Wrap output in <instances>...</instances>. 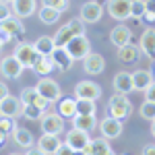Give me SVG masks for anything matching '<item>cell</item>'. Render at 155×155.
<instances>
[{
    "label": "cell",
    "instance_id": "d590c367",
    "mask_svg": "<svg viewBox=\"0 0 155 155\" xmlns=\"http://www.w3.org/2000/svg\"><path fill=\"white\" fill-rule=\"evenodd\" d=\"M68 27H71V31L74 33V35H85V23L77 17V19H72V21H68Z\"/></svg>",
    "mask_w": 155,
    "mask_h": 155
},
{
    "label": "cell",
    "instance_id": "f546056e",
    "mask_svg": "<svg viewBox=\"0 0 155 155\" xmlns=\"http://www.w3.org/2000/svg\"><path fill=\"white\" fill-rule=\"evenodd\" d=\"M60 19V11L56 8H50V6H41L39 8V21L46 25H54Z\"/></svg>",
    "mask_w": 155,
    "mask_h": 155
},
{
    "label": "cell",
    "instance_id": "f6af8a7d",
    "mask_svg": "<svg viewBox=\"0 0 155 155\" xmlns=\"http://www.w3.org/2000/svg\"><path fill=\"white\" fill-rule=\"evenodd\" d=\"M6 95H8V87L6 83H0V99H4Z\"/></svg>",
    "mask_w": 155,
    "mask_h": 155
},
{
    "label": "cell",
    "instance_id": "5b68a950",
    "mask_svg": "<svg viewBox=\"0 0 155 155\" xmlns=\"http://www.w3.org/2000/svg\"><path fill=\"white\" fill-rule=\"evenodd\" d=\"M130 4H132V0H107L106 8L112 19L126 21V19H130Z\"/></svg>",
    "mask_w": 155,
    "mask_h": 155
},
{
    "label": "cell",
    "instance_id": "11a10c76",
    "mask_svg": "<svg viewBox=\"0 0 155 155\" xmlns=\"http://www.w3.org/2000/svg\"><path fill=\"white\" fill-rule=\"evenodd\" d=\"M0 48H2V44H0Z\"/></svg>",
    "mask_w": 155,
    "mask_h": 155
},
{
    "label": "cell",
    "instance_id": "4316f807",
    "mask_svg": "<svg viewBox=\"0 0 155 155\" xmlns=\"http://www.w3.org/2000/svg\"><path fill=\"white\" fill-rule=\"evenodd\" d=\"M12 139H15V143L19 145V147H23V149L33 147V132L29 130V128H19V126H15Z\"/></svg>",
    "mask_w": 155,
    "mask_h": 155
},
{
    "label": "cell",
    "instance_id": "9a60e30c",
    "mask_svg": "<svg viewBox=\"0 0 155 155\" xmlns=\"http://www.w3.org/2000/svg\"><path fill=\"white\" fill-rule=\"evenodd\" d=\"M83 68L87 74H99V72H104L106 68V60L101 54H97V52H89L87 54V58L83 60Z\"/></svg>",
    "mask_w": 155,
    "mask_h": 155
},
{
    "label": "cell",
    "instance_id": "7c38bea8",
    "mask_svg": "<svg viewBox=\"0 0 155 155\" xmlns=\"http://www.w3.org/2000/svg\"><path fill=\"white\" fill-rule=\"evenodd\" d=\"M12 56L19 60L25 68H31L33 62H35V58H37V50L33 48L31 44H19V46L15 48V54H12Z\"/></svg>",
    "mask_w": 155,
    "mask_h": 155
},
{
    "label": "cell",
    "instance_id": "ee69618b",
    "mask_svg": "<svg viewBox=\"0 0 155 155\" xmlns=\"http://www.w3.org/2000/svg\"><path fill=\"white\" fill-rule=\"evenodd\" d=\"M25 155H48V153H44V151H41L39 147H35V149H31V147H29V149H27V153H25Z\"/></svg>",
    "mask_w": 155,
    "mask_h": 155
},
{
    "label": "cell",
    "instance_id": "f35d334b",
    "mask_svg": "<svg viewBox=\"0 0 155 155\" xmlns=\"http://www.w3.org/2000/svg\"><path fill=\"white\" fill-rule=\"evenodd\" d=\"M143 93H145V101H153V104H155V81L145 89Z\"/></svg>",
    "mask_w": 155,
    "mask_h": 155
},
{
    "label": "cell",
    "instance_id": "681fc988",
    "mask_svg": "<svg viewBox=\"0 0 155 155\" xmlns=\"http://www.w3.org/2000/svg\"><path fill=\"white\" fill-rule=\"evenodd\" d=\"M151 74H153V81H155V60H153V66H151Z\"/></svg>",
    "mask_w": 155,
    "mask_h": 155
},
{
    "label": "cell",
    "instance_id": "db71d44e",
    "mask_svg": "<svg viewBox=\"0 0 155 155\" xmlns=\"http://www.w3.org/2000/svg\"><path fill=\"white\" fill-rule=\"evenodd\" d=\"M11 155H19V153H11Z\"/></svg>",
    "mask_w": 155,
    "mask_h": 155
},
{
    "label": "cell",
    "instance_id": "83f0119b",
    "mask_svg": "<svg viewBox=\"0 0 155 155\" xmlns=\"http://www.w3.org/2000/svg\"><path fill=\"white\" fill-rule=\"evenodd\" d=\"M33 48L37 50V54H41V56H50V54H52V50L56 48V46H54V37H50V35L37 37L35 44H33Z\"/></svg>",
    "mask_w": 155,
    "mask_h": 155
},
{
    "label": "cell",
    "instance_id": "1f68e13d",
    "mask_svg": "<svg viewBox=\"0 0 155 155\" xmlns=\"http://www.w3.org/2000/svg\"><path fill=\"white\" fill-rule=\"evenodd\" d=\"M139 112H141V118L149 120V122L155 120V104L153 101H143V106L139 107Z\"/></svg>",
    "mask_w": 155,
    "mask_h": 155
},
{
    "label": "cell",
    "instance_id": "8992f818",
    "mask_svg": "<svg viewBox=\"0 0 155 155\" xmlns=\"http://www.w3.org/2000/svg\"><path fill=\"white\" fill-rule=\"evenodd\" d=\"M64 130V118L60 116L58 112H50L41 116V132L48 134H60Z\"/></svg>",
    "mask_w": 155,
    "mask_h": 155
},
{
    "label": "cell",
    "instance_id": "5bb4252c",
    "mask_svg": "<svg viewBox=\"0 0 155 155\" xmlns=\"http://www.w3.org/2000/svg\"><path fill=\"white\" fill-rule=\"evenodd\" d=\"M139 50L143 52L147 58L155 60V27H147L141 35V41H139Z\"/></svg>",
    "mask_w": 155,
    "mask_h": 155
},
{
    "label": "cell",
    "instance_id": "d6986e66",
    "mask_svg": "<svg viewBox=\"0 0 155 155\" xmlns=\"http://www.w3.org/2000/svg\"><path fill=\"white\" fill-rule=\"evenodd\" d=\"M56 66H54V62L50 56H41V54H37L35 62H33V66H31V71L35 72L37 77H50V72L54 71Z\"/></svg>",
    "mask_w": 155,
    "mask_h": 155
},
{
    "label": "cell",
    "instance_id": "816d5d0a",
    "mask_svg": "<svg viewBox=\"0 0 155 155\" xmlns=\"http://www.w3.org/2000/svg\"><path fill=\"white\" fill-rule=\"evenodd\" d=\"M106 155H116V153H114V151H107V153Z\"/></svg>",
    "mask_w": 155,
    "mask_h": 155
},
{
    "label": "cell",
    "instance_id": "f907efd6",
    "mask_svg": "<svg viewBox=\"0 0 155 155\" xmlns=\"http://www.w3.org/2000/svg\"><path fill=\"white\" fill-rule=\"evenodd\" d=\"M151 132H153V137H155V120L151 122Z\"/></svg>",
    "mask_w": 155,
    "mask_h": 155
},
{
    "label": "cell",
    "instance_id": "8fae6325",
    "mask_svg": "<svg viewBox=\"0 0 155 155\" xmlns=\"http://www.w3.org/2000/svg\"><path fill=\"white\" fill-rule=\"evenodd\" d=\"M23 68L25 66L15 58V56H6V58L0 60V72H2L4 79H19L21 72H23Z\"/></svg>",
    "mask_w": 155,
    "mask_h": 155
},
{
    "label": "cell",
    "instance_id": "f1b7e54d",
    "mask_svg": "<svg viewBox=\"0 0 155 155\" xmlns=\"http://www.w3.org/2000/svg\"><path fill=\"white\" fill-rule=\"evenodd\" d=\"M72 37H74V33L71 31V27H68V25H62L58 31L54 33V46H56V48H64Z\"/></svg>",
    "mask_w": 155,
    "mask_h": 155
},
{
    "label": "cell",
    "instance_id": "7dc6e473",
    "mask_svg": "<svg viewBox=\"0 0 155 155\" xmlns=\"http://www.w3.org/2000/svg\"><path fill=\"white\" fill-rule=\"evenodd\" d=\"M72 155H87V153H85L83 149H74V153H72Z\"/></svg>",
    "mask_w": 155,
    "mask_h": 155
},
{
    "label": "cell",
    "instance_id": "74e56055",
    "mask_svg": "<svg viewBox=\"0 0 155 155\" xmlns=\"http://www.w3.org/2000/svg\"><path fill=\"white\" fill-rule=\"evenodd\" d=\"M8 17H12V12H11V6H8V2H0V21L8 19Z\"/></svg>",
    "mask_w": 155,
    "mask_h": 155
},
{
    "label": "cell",
    "instance_id": "52a82bcc",
    "mask_svg": "<svg viewBox=\"0 0 155 155\" xmlns=\"http://www.w3.org/2000/svg\"><path fill=\"white\" fill-rule=\"evenodd\" d=\"M99 130H101V137H106L110 141V139H118L124 130V126H122V120L114 118V116H106L99 122Z\"/></svg>",
    "mask_w": 155,
    "mask_h": 155
},
{
    "label": "cell",
    "instance_id": "7a4b0ae2",
    "mask_svg": "<svg viewBox=\"0 0 155 155\" xmlns=\"http://www.w3.org/2000/svg\"><path fill=\"white\" fill-rule=\"evenodd\" d=\"M35 89H37V93L44 97V99H48L50 104L58 101L60 97H62V89H60V85L56 83L54 79H50V77H39Z\"/></svg>",
    "mask_w": 155,
    "mask_h": 155
},
{
    "label": "cell",
    "instance_id": "ac0fdd59",
    "mask_svg": "<svg viewBox=\"0 0 155 155\" xmlns=\"http://www.w3.org/2000/svg\"><path fill=\"white\" fill-rule=\"evenodd\" d=\"M89 132H83L79 130V128H71V130L66 132V143L71 145L72 149H85L87 145H89Z\"/></svg>",
    "mask_w": 155,
    "mask_h": 155
},
{
    "label": "cell",
    "instance_id": "ba28073f",
    "mask_svg": "<svg viewBox=\"0 0 155 155\" xmlns=\"http://www.w3.org/2000/svg\"><path fill=\"white\" fill-rule=\"evenodd\" d=\"M8 6H11L12 17H17V19H27V17H31V15L35 12L37 0H11Z\"/></svg>",
    "mask_w": 155,
    "mask_h": 155
},
{
    "label": "cell",
    "instance_id": "7bdbcfd3",
    "mask_svg": "<svg viewBox=\"0 0 155 155\" xmlns=\"http://www.w3.org/2000/svg\"><path fill=\"white\" fill-rule=\"evenodd\" d=\"M145 6H147L145 12H153L155 15V0H145Z\"/></svg>",
    "mask_w": 155,
    "mask_h": 155
},
{
    "label": "cell",
    "instance_id": "484cf974",
    "mask_svg": "<svg viewBox=\"0 0 155 155\" xmlns=\"http://www.w3.org/2000/svg\"><path fill=\"white\" fill-rule=\"evenodd\" d=\"M139 56H141V50L137 48L132 41H130V44H126V46H122V48H118V60H120V62H124V64H132V62H137Z\"/></svg>",
    "mask_w": 155,
    "mask_h": 155
},
{
    "label": "cell",
    "instance_id": "8d00e7d4",
    "mask_svg": "<svg viewBox=\"0 0 155 155\" xmlns=\"http://www.w3.org/2000/svg\"><path fill=\"white\" fill-rule=\"evenodd\" d=\"M15 130V118H6V116H0V132L8 134Z\"/></svg>",
    "mask_w": 155,
    "mask_h": 155
},
{
    "label": "cell",
    "instance_id": "30bf717a",
    "mask_svg": "<svg viewBox=\"0 0 155 155\" xmlns=\"http://www.w3.org/2000/svg\"><path fill=\"white\" fill-rule=\"evenodd\" d=\"M104 17V6L95 2V0H91V2H85L83 6H81V21L83 23H97L99 19Z\"/></svg>",
    "mask_w": 155,
    "mask_h": 155
},
{
    "label": "cell",
    "instance_id": "60d3db41",
    "mask_svg": "<svg viewBox=\"0 0 155 155\" xmlns=\"http://www.w3.org/2000/svg\"><path fill=\"white\" fill-rule=\"evenodd\" d=\"M11 39H12V35H8L4 29H0V44H2V46H4V44H8Z\"/></svg>",
    "mask_w": 155,
    "mask_h": 155
},
{
    "label": "cell",
    "instance_id": "cb8c5ba5",
    "mask_svg": "<svg viewBox=\"0 0 155 155\" xmlns=\"http://www.w3.org/2000/svg\"><path fill=\"white\" fill-rule=\"evenodd\" d=\"M153 83V74L151 71H134L132 72V89L134 91H145L149 85Z\"/></svg>",
    "mask_w": 155,
    "mask_h": 155
},
{
    "label": "cell",
    "instance_id": "e575fe53",
    "mask_svg": "<svg viewBox=\"0 0 155 155\" xmlns=\"http://www.w3.org/2000/svg\"><path fill=\"white\" fill-rule=\"evenodd\" d=\"M44 6H50V8H56V11L64 12L68 8V0H41Z\"/></svg>",
    "mask_w": 155,
    "mask_h": 155
},
{
    "label": "cell",
    "instance_id": "9c48e42d",
    "mask_svg": "<svg viewBox=\"0 0 155 155\" xmlns=\"http://www.w3.org/2000/svg\"><path fill=\"white\" fill-rule=\"evenodd\" d=\"M101 95V87L93 81H79L74 85V97L77 99H97Z\"/></svg>",
    "mask_w": 155,
    "mask_h": 155
},
{
    "label": "cell",
    "instance_id": "d4e9b609",
    "mask_svg": "<svg viewBox=\"0 0 155 155\" xmlns=\"http://www.w3.org/2000/svg\"><path fill=\"white\" fill-rule=\"evenodd\" d=\"M83 151L87 155H106L107 151H112V147H110V141L106 137H101V139H91Z\"/></svg>",
    "mask_w": 155,
    "mask_h": 155
},
{
    "label": "cell",
    "instance_id": "bcb514c9",
    "mask_svg": "<svg viewBox=\"0 0 155 155\" xmlns=\"http://www.w3.org/2000/svg\"><path fill=\"white\" fill-rule=\"evenodd\" d=\"M143 17H145V19H147V21H151V23H153V21H155V15H153V12H145Z\"/></svg>",
    "mask_w": 155,
    "mask_h": 155
},
{
    "label": "cell",
    "instance_id": "d6a6232c",
    "mask_svg": "<svg viewBox=\"0 0 155 155\" xmlns=\"http://www.w3.org/2000/svg\"><path fill=\"white\" fill-rule=\"evenodd\" d=\"M23 116L27 120H41L44 116V110L37 106H23Z\"/></svg>",
    "mask_w": 155,
    "mask_h": 155
},
{
    "label": "cell",
    "instance_id": "7402d4cb",
    "mask_svg": "<svg viewBox=\"0 0 155 155\" xmlns=\"http://www.w3.org/2000/svg\"><path fill=\"white\" fill-rule=\"evenodd\" d=\"M60 145L62 143H60L58 134H48V132H44V134L39 137V141H37V147H39L44 153H48V155H54Z\"/></svg>",
    "mask_w": 155,
    "mask_h": 155
},
{
    "label": "cell",
    "instance_id": "277c9868",
    "mask_svg": "<svg viewBox=\"0 0 155 155\" xmlns=\"http://www.w3.org/2000/svg\"><path fill=\"white\" fill-rule=\"evenodd\" d=\"M0 116H6V118L23 116V101H21V97L8 93L4 99H0Z\"/></svg>",
    "mask_w": 155,
    "mask_h": 155
},
{
    "label": "cell",
    "instance_id": "4fadbf2b",
    "mask_svg": "<svg viewBox=\"0 0 155 155\" xmlns=\"http://www.w3.org/2000/svg\"><path fill=\"white\" fill-rule=\"evenodd\" d=\"M110 41L116 46V48H122V46H126V44H130L132 41V31L130 27H126V25H116L112 31H110Z\"/></svg>",
    "mask_w": 155,
    "mask_h": 155
},
{
    "label": "cell",
    "instance_id": "c3c4849f",
    "mask_svg": "<svg viewBox=\"0 0 155 155\" xmlns=\"http://www.w3.org/2000/svg\"><path fill=\"white\" fill-rule=\"evenodd\" d=\"M4 141H6V134H4V132H0V145L4 143Z\"/></svg>",
    "mask_w": 155,
    "mask_h": 155
},
{
    "label": "cell",
    "instance_id": "603a6c76",
    "mask_svg": "<svg viewBox=\"0 0 155 155\" xmlns=\"http://www.w3.org/2000/svg\"><path fill=\"white\" fill-rule=\"evenodd\" d=\"M58 114L66 120L77 116V97H60L58 99Z\"/></svg>",
    "mask_w": 155,
    "mask_h": 155
},
{
    "label": "cell",
    "instance_id": "3957f363",
    "mask_svg": "<svg viewBox=\"0 0 155 155\" xmlns=\"http://www.w3.org/2000/svg\"><path fill=\"white\" fill-rule=\"evenodd\" d=\"M64 48H66L68 54H71L72 60H85V58H87V54L91 52V44H89L87 35H74Z\"/></svg>",
    "mask_w": 155,
    "mask_h": 155
},
{
    "label": "cell",
    "instance_id": "ab89813d",
    "mask_svg": "<svg viewBox=\"0 0 155 155\" xmlns=\"http://www.w3.org/2000/svg\"><path fill=\"white\" fill-rule=\"evenodd\" d=\"M72 153H74V149H72L71 145H68V143H62L58 149H56V153H54V155H72Z\"/></svg>",
    "mask_w": 155,
    "mask_h": 155
},
{
    "label": "cell",
    "instance_id": "2e32d148",
    "mask_svg": "<svg viewBox=\"0 0 155 155\" xmlns=\"http://www.w3.org/2000/svg\"><path fill=\"white\" fill-rule=\"evenodd\" d=\"M112 85H114V91H116V93H122V95H128L130 91H134V89H132V74L126 72V71L116 72Z\"/></svg>",
    "mask_w": 155,
    "mask_h": 155
},
{
    "label": "cell",
    "instance_id": "6da1fadb",
    "mask_svg": "<svg viewBox=\"0 0 155 155\" xmlns=\"http://www.w3.org/2000/svg\"><path fill=\"white\" fill-rule=\"evenodd\" d=\"M132 112V104L128 95H122V93H114V95L110 97V101H107V114L110 116H114V118L118 120H124L126 116H130Z\"/></svg>",
    "mask_w": 155,
    "mask_h": 155
},
{
    "label": "cell",
    "instance_id": "44dd1931",
    "mask_svg": "<svg viewBox=\"0 0 155 155\" xmlns=\"http://www.w3.org/2000/svg\"><path fill=\"white\" fill-rule=\"evenodd\" d=\"M72 128H79L83 132H91L97 128V118L95 114H89V116H83V114H77L72 118Z\"/></svg>",
    "mask_w": 155,
    "mask_h": 155
},
{
    "label": "cell",
    "instance_id": "ffe728a7",
    "mask_svg": "<svg viewBox=\"0 0 155 155\" xmlns=\"http://www.w3.org/2000/svg\"><path fill=\"white\" fill-rule=\"evenodd\" d=\"M0 29H4L8 35L12 37H21L25 33V25L21 19H17V17H8V19H4V21H0Z\"/></svg>",
    "mask_w": 155,
    "mask_h": 155
},
{
    "label": "cell",
    "instance_id": "e0dca14e",
    "mask_svg": "<svg viewBox=\"0 0 155 155\" xmlns=\"http://www.w3.org/2000/svg\"><path fill=\"white\" fill-rule=\"evenodd\" d=\"M50 58H52V62H54V66H56L58 71H62V72H66L72 66V62H74V60L71 58V54L66 52V48H54L52 54H50Z\"/></svg>",
    "mask_w": 155,
    "mask_h": 155
},
{
    "label": "cell",
    "instance_id": "f5cc1de1",
    "mask_svg": "<svg viewBox=\"0 0 155 155\" xmlns=\"http://www.w3.org/2000/svg\"><path fill=\"white\" fill-rule=\"evenodd\" d=\"M0 2H11V0H0Z\"/></svg>",
    "mask_w": 155,
    "mask_h": 155
},
{
    "label": "cell",
    "instance_id": "b9f144b4",
    "mask_svg": "<svg viewBox=\"0 0 155 155\" xmlns=\"http://www.w3.org/2000/svg\"><path fill=\"white\" fill-rule=\"evenodd\" d=\"M141 155H155V145H145L143 147V151H141Z\"/></svg>",
    "mask_w": 155,
    "mask_h": 155
},
{
    "label": "cell",
    "instance_id": "4dcf8cb0",
    "mask_svg": "<svg viewBox=\"0 0 155 155\" xmlns=\"http://www.w3.org/2000/svg\"><path fill=\"white\" fill-rule=\"evenodd\" d=\"M95 99H77V114L89 116V114H95Z\"/></svg>",
    "mask_w": 155,
    "mask_h": 155
},
{
    "label": "cell",
    "instance_id": "836d02e7",
    "mask_svg": "<svg viewBox=\"0 0 155 155\" xmlns=\"http://www.w3.org/2000/svg\"><path fill=\"white\" fill-rule=\"evenodd\" d=\"M145 11H147L145 0H132V4H130V17H134V19H141V17L145 15Z\"/></svg>",
    "mask_w": 155,
    "mask_h": 155
}]
</instances>
